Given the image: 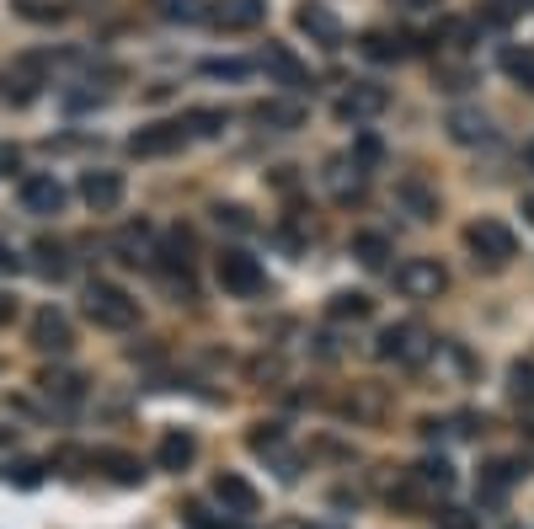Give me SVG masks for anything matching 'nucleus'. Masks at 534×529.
I'll use <instances>...</instances> for the list:
<instances>
[{"instance_id":"f257e3e1","label":"nucleus","mask_w":534,"mask_h":529,"mask_svg":"<svg viewBox=\"0 0 534 529\" xmlns=\"http://www.w3.org/2000/svg\"><path fill=\"white\" fill-rule=\"evenodd\" d=\"M380 353L385 364H401V369H417V364H428L433 359V332L422 321H396V326H385L380 332Z\"/></svg>"},{"instance_id":"f03ea898","label":"nucleus","mask_w":534,"mask_h":529,"mask_svg":"<svg viewBox=\"0 0 534 529\" xmlns=\"http://www.w3.org/2000/svg\"><path fill=\"white\" fill-rule=\"evenodd\" d=\"M86 316L107 326V332H129V326L139 321V300L129 289L107 284V278H97V284H86Z\"/></svg>"},{"instance_id":"7ed1b4c3","label":"nucleus","mask_w":534,"mask_h":529,"mask_svg":"<svg viewBox=\"0 0 534 529\" xmlns=\"http://www.w3.org/2000/svg\"><path fill=\"white\" fill-rule=\"evenodd\" d=\"M465 241H470V252H476V262H486V268H502V262H513V252H518V236L502 220H476L465 230Z\"/></svg>"},{"instance_id":"20e7f679","label":"nucleus","mask_w":534,"mask_h":529,"mask_svg":"<svg viewBox=\"0 0 534 529\" xmlns=\"http://www.w3.org/2000/svg\"><path fill=\"white\" fill-rule=\"evenodd\" d=\"M396 289L406 294V300H438V294L449 289V273L438 268L433 257H406L396 268Z\"/></svg>"},{"instance_id":"39448f33","label":"nucleus","mask_w":534,"mask_h":529,"mask_svg":"<svg viewBox=\"0 0 534 529\" xmlns=\"http://www.w3.org/2000/svg\"><path fill=\"white\" fill-rule=\"evenodd\" d=\"M219 289L225 294H241V300H251V294H262V268H257V257H246V252H219Z\"/></svg>"},{"instance_id":"423d86ee","label":"nucleus","mask_w":534,"mask_h":529,"mask_svg":"<svg viewBox=\"0 0 534 529\" xmlns=\"http://www.w3.org/2000/svg\"><path fill=\"white\" fill-rule=\"evenodd\" d=\"M182 139H187V123H145L139 134H129V155H139V161L171 155V150H182Z\"/></svg>"},{"instance_id":"0eeeda50","label":"nucleus","mask_w":534,"mask_h":529,"mask_svg":"<svg viewBox=\"0 0 534 529\" xmlns=\"http://www.w3.org/2000/svg\"><path fill=\"white\" fill-rule=\"evenodd\" d=\"M214 503L225 513H235V519H251V513L262 508V497H257V487H251L246 476L225 471V476H214Z\"/></svg>"},{"instance_id":"6e6552de","label":"nucleus","mask_w":534,"mask_h":529,"mask_svg":"<svg viewBox=\"0 0 534 529\" xmlns=\"http://www.w3.org/2000/svg\"><path fill=\"white\" fill-rule=\"evenodd\" d=\"M385 107H390V91H385V86L358 81V86L348 91V97L337 102V118H342V123H364V118H380Z\"/></svg>"},{"instance_id":"1a4fd4ad","label":"nucleus","mask_w":534,"mask_h":529,"mask_svg":"<svg viewBox=\"0 0 534 529\" xmlns=\"http://www.w3.org/2000/svg\"><path fill=\"white\" fill-rule=\"evenodd\" d=\"M294 22H300V33H310V43H326V49H337V43H342L337 11H332V6H321V0H305Z\"/></svg>"},{"instance_id":"9d476101","label":"nucleus","mask_w":534,"mask_h":529,"mask_svg":"<svg viewBox=\"0 0 534 529\" xmlns=\"http://www.w3.org/2000/svg\"><path fill=\"white\" fill-rule=\"evenodd\" d=\"M267 17V0H214V22L225 33H251Z\"/></svg>"},{"instance_id":"9b49d317","label":"nucleus","mask_w":534,"mask_h":529,"mask_svg":"<svg viewBox=\"0 0 534 529\" xmlns=\"http://www.w3.org/2000/svg\"><path fill=\"white\" fill-rule=\"evenodd\" d=\"M262 123V129H273V134H294L305 123V102H294V97H267L257 102V113H251Z\"/></svg>"},{"instance_id":"f8f14e48","label":"nucleus","mask_w":534,"mask_h":529,"mask_svg":"<svg viewBox=\"0 0 534 529\" xmlns=\"http://www.w3.org/2000/svg\"><path fill=\"white\" fill-rule=\"evenodd\" d=\"M81 198L97 214L118 209L123 204V177H118V171H86V177H81Z\"/></svg>"},{"instance_id":"ddd939ff","label":"nucleus","mask_w":534,"mask_h":529,"mask_svg":"<svg viewBox=\"0 0 534 529\" xmlns=\"http://www.w3.org/2000/svg\"><path fill=\"white\" fill-rule=\"evenodd\" d=\"M33 342H38L43 353H70L75 332H70L65 310H38V316H33Z\"/></svg>"},{"instance_id":"4468645a","label":"nucleus","mask_w":534,"mask_h":529,"mask_svg":"<svg viewBox=\"0 0 534 529\" xmlns=\"http://www.w3.org/2000/svg\"><path fill=\"white\" fill-rule=\"evenodd\" d=\"M22 204H27V214H59L65 209V182L59 177H27L22 182Z\"/></svg>"},{"instance_id":"2eb2a0df","label":"nucleus","mask_w":534,"mask_h":529,"mask_svg":"<svg viewBox=\"0 0 534 529\" xmlns=\"http://www.w3.org/2000/svg\"><path fill=\"white\" fill-rule=\"evenodd\" d=\"M364 177H369V171H358V166H353V155H337V161L326 166V188H332L342 204H353V198L364 193Z\"/></svg>"},{"instance_id":"dca6fc26","label":"nucleus","mask_w":534,"mask_h":529,"mask_svg":"<svg viewBox=\"0 0 534 529\" xmlns=\"http://www.w3.org/2000/svg\"><path fill=\"white\" fill-rule=\"evenodd\" d=\"M193 455H198V439L187 428H171L166 439H161V471H187V465H193Z\"/></svg>"},{"instance_id":"f3484780","label":"nucleus","mask_w":534,"mask_h":529,"mask_svg":"<svg viewBox=\"0 0 534 529\" xmlns=\"http://www.w3.org/2000/svg\"><path fill=\"white\" fill-rule=\"evenodd\" d=\"M444 129L460 139V145H481V139H492V123H486V113H476V107H454Z\"/></svg>"},{"instance_id":"a211bd4d","label":"nucleus","mask_w":534,"mask_h":529,"mask_svg":"<svg viewBox=\"0 0 534 529\" xmlns=\"http://www.w3.org/2000/svg\"><path fill=\"white\" fill-rule=\"evenodd\" d=\"M38 385H43V396H49V401H59V407H81V396H86L81 375H70V369H49Z\"/></svg>"},{"instance_id":"6ab92c4d","label":"nucleus","mask_w":534,"mask_h":529,"mask_svg":"<svg viewBox=\"0 0 534 529\" xmlns=\"http://www.w3.org/2000/svg\"><path fill=\"white\" fill-rule=\"evenodd\" d=\"M518 476H524V465H518V460H492V465L481 471V497H486V503H497V497L508 492Z\"/></svg>"},{"instance_id":"aec40b11","label":"nucleus","mask_w":534,"mask_h":529,"mask_svg":"<svg viewBox=\"0 0 534 529\" xmlns=\"http://www.w3.org/2000/svg\"><path fill=\"white\" fill-rule=\"evenodd\" d=\"M262 70H273L278 81H284V86H294V91H300V86H310V70H305V65H300V59H294L289 49H267V54H262Z\"/></svg>"},{"instance_id":"412c9836","label":"nucleus","mask_w":534,"mask_h":529,"mask_svg":"<svg viewBox=\"0 0 534 529\" xmlns=\"http://www.w3.org/2000/svg\"><path fill=\"white\" fill-rule=\"evenodd\" d=\"M396 198H401L406 209H412V220H433V214H438V193H433V188H422L417 177L396 182Z\"/></svg>"},{"instance_id":"4be33fe9","label":"nucleus","mask_w":534,"mask_h":529,"mask_svg":"<svg viewBox=\"0 0 534 529\" xmlns=\"http://www.w3.org/2000/svg\"><path fill=\"white\" fill-rule=\"evenodd\" d=\"M353 257L364 262V268H385L390 241H385V236H374V230H358V236H353Z\"/></svg>"},{"instance_id":"5701e85b","label":"nucleus","mask_w":534,"mask_h":529,"mask_svg":"<svg viewBox=\"0 0 534 529\" xmlns=\"http://www.w3.org/2000/svg\"><path fill=\"white\" fill-rule=\"evenodd\" d=\"M33 257H38V273H43V278H65V273H70L65 246H54V241H38V246H33Z\"/></svg>"},{"instance_id":"b1692460","label":"nucleus","mask_w":534,"mask_h":529,"mask_svg":"<svg viewBox=\"0 0 534 529\" xmlns=\"http://www.w3.org/2000/svg\"><path fill=\"white\" fill-rule=\"evenodd\" d=\"M417 487H438V492H449L454 487V465L449 460H422L417 471H412Z\"/></svg>"},{"instance_id":"393cba45","label":"nucleus","mask_w":534,"mask_h":529,"mask_svg":"<svg viewBox=\"0 0 534 529\" xmlns=\"http://www.w3.org/2000/svg\"><path fill=\"white\" fill-rule=\"evenodd\" d=\"M508 391H513V401H518V407H534V364H524V359H518V364L508 369Z\"/></svg>"},{"instance_id":"a878e982","label":"nucleus","mask_w":534,"mask_h":529,"mask_svg":"<svg viewBox=\"0 0 534 529\" xmlns=\"http://www.w3.org/2000/svg\"><path fill=\"white\" fill-rule=\"evenodd\" d=\"M187 123V134H203V139H209V134H219V129H225V113H219V107H193V113H187L182 118Z\"/></svg>"},{"instance_id":"bb28decb","label":"nucleus","mask_w":534,"mask_h":529,"mask_svg":"<svg viewBox=\"0 0 534 529\" xmlns=\"http://www.w3.org/2000/svg\"><path fill=\"white\" fill-rule=\"evenodd\" d=\"M364 54H369V59H380V65H385V59H401V54H406V38H390V33H364Z\"/></svg>"},{"instance_id":"cd10ccee","label":"nucleus","mask_w":534,"mask_h":529,"mask_svg":"<svg viewBox=\"0 0 534 529\" xmlns=\"http://www.w3.org/2000/svg\"><path fill=\"white\" fill-rule=\"evenodd\" d=\"M118 252H129V262H150V225H129V230H123Z\"/></svg>"},{"instance_id":"c85d7f7f","label":"nucleus","mask_w":534,"mask_h":529,"mask_svg":"<svg viewBox=\"0 0 534 529\" xmlns=\"http://www.w3.org/2000/svg\"><path fill=\"white\" fill-rule=\"evenodd\" d=\"M11 6H17V17H27V22H59L65 17L59 0H11Z\"/></svg>"},{"instance_id":"c756f323","label":"nucleus","mask_w":534,"mask_h":529,"mask_svg":"<svg viewBox=\"0 0 534 529\" xmlns=\"http://www.w3.org/2000/svg\"><path fill=\"white\" fill-rule=\"evenodd\" d=\"M364 316H369L364 294H337V300H332V321H364Z\"/></svg>"},{"instance_id":"7c9ffc66","label":"nucleus","mask_w":534,"mask_h":529,"mask_svg":"<svg viewBox=\"0 0 534 529\" xmlns=\"http://www.w3.org/2000/svg\"><path fill=\"white\" fill-rule=\"evenodd\" d=\"M203 75H214V81H246L251 65H246V59H209V65H203Z\"/></svg>"},{"instance_id":"2f4dec72","label":"nucleus","mask_w":534,"mask_h":529,"mask_svg":"<svg viewBox=\"0 0 534 529\" xmlns=\"http://www.w3.org/2000/svg\"><path fill=\"white\" fill-rule=\"evenodd\" d=\"M502 70H508L513 81H524V86L534 91V54H518V49H508V54H502Z\"/></svg>"},{"instance_id":"473e14b6","label":"nucleus","mask_w":534,"mask_h":529,"mask_svg":"<svg viewBox=\"0 0 534 529\" xmlns=\"http://www.w3.org/2000/svg\"><path fill=\"white\" fill-rule=\"evenodd\" d=\"M102 465L113 471V481H123V487H134V481L145 476V471H139V460H129V455H102Z\"/></svg>"},{"instance_id":"72a5a7b5","label":"nucleus","mask_w":534,"mask_h":529,"mask_svg":"<svg viewBox=\"0 0 534 529\" xmlns=\"http://www.w3.org/2000/svg\"><path fill=\"white\" fill-rule=\"evenodd\" d=\"M380 139H374V134H364V139H358V145H353V166L358 171H374V166H380Z\"/></svg>"},{"instance_id":"f704fd0d","label":"nucleus","mask_w":534,"mask_h":529,"mask_svg":"<svg viewBox=\"0 0 534 529\" xmlns=\"http://www.w3.org/2000/svg\"><path fill=\"white\" fill-rule=\"evenodd\" d=\"M155 11H161V17H171V22H193L198 17V0H155Z\"/></svg>"},{"instance_id":"c9c22d12","label":"nucleus","mask_w":534,"mask_h":529,"mask_svg":"<svg viewBox=\"0 0 534 529\" xmlns=\"http://www.w3.org/2000/svg\"><path fill=\"white\" fill-rule=\"evenodd\" d=\"M433 519L444 524V529H476V519H465L460 508H444V513H433Z\"/></svg>"},{"instance_id":"e433bc0d","label":"nucleus","mask_w":534,"mask_h":529,"mask_svg":"<svg viewBox=\"0 0 534 529\" xmlns=\"http://www.w3.org/2000/svg\"><path fill=\"white\" fill-rule=\"evenodd\" d=\"M214 220H219V225H230V230H251L246 209H214Z\"/></svg>"},{"instance_id":"4c0bfd02","label":"nucleus","mask_w":534,"mask_h":529,"mask_svg":"<svg viewBox=\"0 0 534 529\" xmlns=\"http://www.w3.org/2000/svg\"><path fill=\"white\" fill-rule=\"evenodd\" d=\"M17 481H22V487H38V481H43V465H33V460L17 465Z\"/></svg>"},{"instance_id":"58836bf2","label":"nucleus","mask_w":534,"mask_h":529,"mask_svg":"<svg viewBox=\"0 0 534 529\" xmlns=\"http://www.w3.org/2000/svg\"><path fill=\"white\" fill-rule=\"evenodd\" d=\"M17 166H22V155L11 150V145H0V177H11V171H17Z\"/></svg>"},{"instance_id":"ea45409f","label":"nucleus","mask_w":534,"mask_h":529,"mask_svg":"<svg viewBox=\"0 0 534 529\" xmlns=\"http://www.w3.org/2000/svg\"><path fill=\"white\" fill-rule=\"evenodd\" d=\"M518 11H534V0H497V17H518Z\"/></svg>"},{"instance_id":"a19ab883","label":"nucleus","mask_w":534,"mask_h":529,"mask_svg":"<svg viewBox=\"0 0 534 529\" xmlns=\"http://www.w3.org/2000/svg\"><path fill=\"white\" fill-rule=\"evenodd\" d=\"M187 519H193V529H225V524H214L203 508H187Z\"/></svg>"},{"instance_id":"79ce46f5","label":"nucleus","mask_w":534,"mask_h":529,"mask_svg":"<svg viewBox=\"0 0 534 529\" xmlns=\"http://www.w3.org/2000/svg\"><path fill=\"white\" fill-rule=\"evenodd\" d=\"M22 262H17V252H11V246H0V273H17Z\"/></svg>"},{"instance_id":"37998d69","label":"nucleus","mask_w":534,"mask_h":529,"mask_svg":"<svg viewBox=\"0 0 534 529\" xmlns=\"http://www.w3.org/2000/svg\"><path fill=\"white\" fill-rule=\"evenodd\" d=\"M6 321H11V300L0 294V326H6Z\"/></svg>"},{"instance_id":"c03bdc74","label":"nucleus","mask_w":534,"mask_h":529,"mask_svg":"<svg viewBox=\"0 0 534 529\" xmlns=\"http://www.w3.org/2000/svg\"><path fill=\"white\" fill-rule=\"evenodd\" d=\"M524 161H529V171H534V139H529V145H524Z\"/></svg>"},{"instance_id":"a18cd8bd","label":"nucleus","mask_w":534,"mask_h":529,"mask_svg":"<svg viewBox=\"0 0 534 529\" xmlns=\"http://www.w3.org/2000/svg\"><path fill=\"white\" fill-rule=\"evenodd\" d=\"M524 214H529V225H534V198H524Z\"/></svg>"}]
</instances>
